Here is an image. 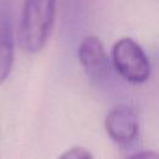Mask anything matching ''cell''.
Returning <instances> with one entry per match:
<instances>
[{
  "label": "cell",
  "mask_w": 159,
  "mask_h": 159,
  "mask_svg": "<svg viewBox=\"0 0 159 159\" xmlns=\"http://www.w3.org/2000/svg\"><path fill=\"white\" fill-rule=\"evenodd\" d=\"M57 0H25L20 26L19 41L29 53L40 52L48 41Z\"/></svg>",
  "instance_id": "obj_1"
},
{
  "label": "cell",
  "mask_w": 159,
  "mask_h": 159,
  "mask_svg": "<svg viewBox=\"0 0 159 159\" xmlns=\"http://www.w3.org/2000/svg\"><path fill=\"white\" fill-rule=\"evenodd\" d=\"M112 65L130 83H143L150 76V63L145 52L129 37H123L113 45Z\"/></svg>",
  "instance_id": "obj_2"
},
{
  "label": "cell",
  "mask_w": 159,
  "mask_h": 159,
  "mask_svg": "<svg viewBox=\"0 0 159 159\" xmlns=\"http://www.w3.org/2000/svg\"><path fill=\"white\" fill-rule=\"evenodd\" d=\"M78 60L87 77L94 83L104 82L111 73V62L101 40L94 35L86 36L78 46Z\"/></svg>",
  "instance_id": "obj_4"
},
{
  "label": "cell",
  "mask_w": 159,
  "mask_h": 159,
  "mask_svg": "<svg viewBox=\"0 0 159 159\" xmlns=\"http://www.w3.org/2000/svg\"><path fill=\"white\" fill-rule=\"evenodd\" d=\"M58 159H93V155L83 147H72L63 152Z\"/></svg>",
  "instance_id": "obj_6"
},
{
  "label": "cell",
  "mask_w": 159,
  "mask_h": 159,
  "mask_svg": "<svg viewBox=\"0 0 159 159\" xmlns=\"http://www.w3.org/2000/svg\"><path fill=\"white\" fill-rule=\"evenodd\" d=\"M104 128L113 142L119 145H129L135 142L139 134L138 113L129 104H117L107 113Z\"/></svg>",
  "instance_id": "obj_3"
},
{
  "label": "cell",
  "mask_w": 159,
  "mask_h": 159,
  "mask_svg": "<svg viewBox=\"0 0 159 159\" xmlns=\"http://www.w3.org/2000/svg\"><path fill=\"white\" fill-rule=\"evenodd\" d=\"M128 159H159V155H158V153H155L153 150H145V152L135 153L132 157H129Z\"/></svg>",
  "instance_id": "obj_7"
},
{
  "label": "cell",
  "mask_w": 159,
  "mask_h": 159,
  "mask_svg": "<svg viewBox=\"0 0 159 159\" xmlns=\"http://www.w3.org/2000/svg\"><path fill=\"white\" fill-rule=\"evenodd\" d=\"M14 63V37L9 14L0 6V84L9 77Z\"/></svg>",
  "instance_id": "obj_5"
}]
</instances>
